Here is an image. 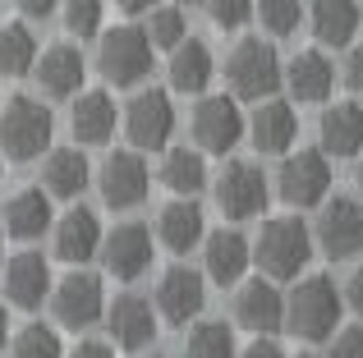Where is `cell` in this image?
<instances>
[{
	"label": "cell",
	"instance_id": "cell-1",
	"mask_svg": "<svg viewBox=\"0 0 363 358\" xmlns=\"http://www.w3.org/2000/svg\"><path fill=\"white\" fill-rule=\"evenodd\" d=\"M299 285L285 299V331L299 335L308 345H322L336 335V322L345 313V299H340L336 280L327 271H308V276H294Z\"/></svg>",
	"mask_w": 363,
	"mask_h": 358
},
{
	"label": "cell",
	"instance_id": "cell-2",
	"mask_svg": "<svg viewBox=\"0 0 363 358\" xmlns=\"http://www.w3.org/2000/svg\"><path fill=\"white\" fill-rule=\"evenodd\" d=\"M253 258L272 280L303 276L308 262H313V230L299 216H272V221H262V230H257Z\"/></svg>",
	"mask_w": 363,
	"mask_h": 358
},
{
	"label": "cell",
	"instance_id": "cell-3",
	"mask_svg": "<svg viewBox=\"0 0 363 358\" xmlns=\"http://www.w3.org/2000/svg\"><path fill=\"white\" fill-rule=\"evenodd\" d=\"M55 138V115L37 97H9L0 110V152L9 161H37Z\"/></svg>",
	"mask_w": 363,
	"mask_h": 358
},
{
	"label": "cell",
	"instance_id": "cell-4",
	"mask_svg": "<svg viewBox=\"0 0 363 358\" xmlns=\"http://www.w3.org/2000/svg\"><path fill=\"white\" fill-rule=\"evenodd\" d=\"M152 51L157 46H152L147 28H138V23H120L111 33H101V42H97L101 79L116 83V88H138L152 74Z\"/></svg>",
	"mask_w": 363,
	"mask_h": 358
},
{
	"label": "cell",
	"instance_id": "cell-5",
	"mask_svg": "<svg viewBox=\"0 0 363 358\" xmlns=\"http://www.w3.org/2000/svg\"><path fill=\"white\" fill-rule=\"evenodd\" d=\"M225 79H230L235 97L262 101V97H272V92L285 83V64H281V55H276L272 42L244 37V42L230 51V60H225Z\"/></svg>",
	"mask_w": 363,
	"mask_h": 358
},
{
	"label": "cell",
	"instance_id": "cell-6",
	"mask_svg": "<svg viewBox=\"0 0 363 358\" xmlns=\"http://www.w3.org/2000/svg\"><path fill=\"white\" fill-rule=\"evenodd\" d=\"M276 188L290 207H322L331 197V156L322 147H299V152L281 156V171H276Z\"/></svg>",
	"mask_w": 363,
	"mask_h": 358
},
{
	"label": "cell",
	"instance_id": "cell-7",
	"mask_svg": "<svg viewBox=\"0 0 363 358\" xmlns=\"http://www.w3.org/2000/svg\"><path fill=\"white\" fill-rule=\"evenodd\" d=\"M175 125H179L175 101L161 88L138 92V97L129 101V110H124V134H129V143L138 147V152H166L170 138H175Z\"/></svg>",
	"mask_w": 363,
	"mask_h": 358
},
{
	"label": "cell",
	"instance_id": "cell-8",
	"mask_svg": "<svg viewBox=\"0 0 363 358\" xmlns=\"http://www.w3.org/2000/svg\"><path fill=\"white\" fill-rule=\"evenodd\" d=\"M51 308H55V322L69 326V331H88L92 322L106 317V289H101V276L74 267L65 280L51 285Z\"/></svg>",
	"mask_w": 363,
	"mask_h": 358
},
{
	"label": "cell",
	"instance_id": "cell-9",
	"mask_svg": "<svg viewBox=\"0 0 363 358\" xmlns=\"http://www.w3.org/2000/svg\"><path fill=\"white\" fill-rule=\"evenodd\" d=\"M313 243L327 253L331 262H345L363 253V202L359 197H327L318 216V230H313Z\"/></svg>",
	"mask_w": 363,
	"mask_h": 358
},
{
	"label": "cell",
	"instance_id": "cell-10",
	"mask_svg": "<svg viewBox=\"0 0 363 358\" xmlns=\"http://www.w3.org/2000/svg\"><path fill=\"white\" fill-rule=\"evenodd\" d=\"M97 188H101V202L124 212V207H143L152 193V171L143 161V152H111L97 171Z\"/></svg>",
	"mask_w": 363,
	"mask_h": 358
},
{
	"label": "cell",
	"instance_id": "cell-11",
	"mask_svg": "<svg viewBox=\"0 0 363 358\" xmlns=\"http://www.w3.org/2000/svg\"><path fill=\"white\" fill-rule=\"evenodd\" d=\"M244 110H240V101L235 97H203L194 106V138H198V147L203 152H212V156H225V152H235V143L244 138Z\"/></svg>",
	"mask_w": 363,
	"mask_h": 358
},
{
	"label": "cell",
	"instance_id": "cell-12",
	"mask_svg": "<svg viewBox=\"0 0 363 358\" xmlns=\"http://www.w3.org/2000/svg\"><path fill=\"white\" fill-rule=\"evenodd\" d=\"M216 207L230 221H253L267 212V175L253 161H225L221 179H216Z\"/></svg>",
	"mask_w": 363,
	"mask_h": 358
},
{
	"label": "cell",
	"instance_id": "cell-13",
	"mask_svg": "<svg viewBox=\"0 0 363 358\" xmlns=\"http://www.w3.org/2000/svg\"><path fill=\"white\" fill-rule=\"evenodd\" d=\"M106 331L124 354H143L157 345V308L143 294H116L106 304Z\"/></svg>",
	"mask_w": 363,
	"mask_h": 358
},
{
	"label": "cell",
	"instance_id": "cell-14",
	"mask_svg": "<svg viewBox=\"0 0 363 358\" xmlns=\"http://www.w3.org/2000/svg\"><path fill=\"white\" fill-rule=\"evenodd\" d=\"M152 230L143 221H124L111 234H101V262L116 280H138L152 267Z\"/></svg>",
	"mask_w": 363,
	"mask_h": 358
},
{
	"label": "cell",
	"instance_id": "cell-15",
	"mask_svg": "<svg viewBox=\"0 0 363 358\" xmlns=\"http://www.w3.org/2000/svg\"><path fill=\"white\" fill-rule=\"evenodd\" d=\"M207 308V280L194 267H170L157 285V317L170 326H189Z\"/></svg>",
	"mask_w": 363,
	"mask_h": 358
},
{
	"label": "cell",
	"instance_id": "cell-16",
	"mask_svg": "<svg viewBox=\"0 0 363 358\" xmlns=\"http://www.w3.org/2000/svg\"><path fill=\"white\" fill-rule=\"evenodd\" d=\"M248 143L257 147V156H285L299 138V115H294L290 101H276V97H262L257 110L248 115L244 125Z\"/></svg>",
	"mask_w": 363,
	"mask_h": 358
},
{
	"label": "cell",
	"instance_id": "cell-17",
	"mask_svg": "<svg viewBox=\"0 0 363 358\" xmlns=\"http://www.w3.org/2000/svg\"><path fill=\"white\" fill-rule=\"evenodd\" d=\"M235 322L253 335H276L285 326V294L272 285V280H248L235 294Z\"/></svg>",
	"mask_w": 363,
	"mask_h": 358
},
{
	"label": "cell",
	"instance_id": "cell-18",
	"mask_svg": "<svg viewBox=\"0 0 363 358\" xmlns=\"http://www.w3.org/2000/svg\"><path fill=\"white\" fill-rule=\"evenodd\" d=\"M203 267H207V280H216V285H240L248 262H253V243L244 239L240 230H212L203 234Z\"/></svg>",
	"mask_w": 363,
	"mask_h": 358
},
{
	"label": "cell",
	"instance_id": "cell-19",
	"mask_svg": "<svg viewBox=\"0 0 363 358\" xmlns=\"http://www.w3.org/2000/svg\"><path fill=\"white\" fill-rule=\"evenodd\" d=\"M51 262L42 258V253H18V258H9L5 267V299L14 308H23V313H33V308H42V299L51 294Z\"/></svg>",
	"mask_w": 363,
	"mask_h": 358
},
{
	"label": "cell",
	"instance_id": "cell-20",
	"mask_svg": "<svg viewBox=\"0 0 363 358\" xmlns=\"http://www.w3.org/2000/svg\"><path fill=\"white\" fill-rule=\"evenodd\" d=\"M101 221L97 212H88V207H74V212H65L60 221H55V258L69 262V267H83V262H92L101 253Z\"/></svg>",
	"mask_w": 363,
	"mask_h": 358
},
{
	"label": "cell",
	"instance_id": "cell-21",
	"mask_svg": "<svg viewBox=\"0 0 363 358\" xmlns=\"http://www.w3.org/2000/svg\"><path fill=\"white\" fill-rule=\"evenodd\" d=\"M33 74H37V83H42L46 97H79L88 64H83L79 46L55 42V46H46V51H42V60L33 64Z\"/></svg>",
	"mask_w": 363,
	"mask_h": 358
},
{
	"label": "cell",
	"instance_id": "cell-22",
	"mask_svg": "<svg viewBox=\"0 0 363 358\" xmlns=\"http://www.w3.org/2000/svg\"><path fill=\"white\" fill-rule=\"evenodd\" d=\"M318 138L327 156H359L363 152V106L359 101H336V106L322 110L318 120Z\"/></svg>",
	"mask_w": 363,
	"mask_h": 358
},
{
	"label": "cell",
	"instance_id": "cell-23",
	"mask_svg": "<svg viewBox=\"0 0 363 358\" xmlns=\"http://www.w3.org/2000/svg\"><path fill=\"white\" fill-rule=\"evenodd\" d=\"M216 79V60L207 51V42L184 37L179 46H170V88L184 92V97H203Z\"/></svg>",
	"mask_w": 363,
	"mask_h": 358
},
{
	"label": "cell",
	"instance_id": "cell-24",
	"mask_svg": "<svg viewBox=\"0 0 363 358\" xmlns=\"http://www.w3.org/2000/svg\"><path fill=\"white\" fill-rule=\"evenodd\" d=\"M207 234V221H203V207L194 202V197H175V202L161 207L157 216V239L166 253H189L198 248Z\"/></svg>",
	"mask_w": 363,
	"mask_h": 358
},
{
	"label": "cell",
	"instance_id": "cell-25",
	"mask_svg": "<svg viewBox=\"0 0 363 358\" xmlns=\"http://www.w3.org/2000/svg\"><path fill=\"white\" fill-rule=\"evenodd\" d=\"M285 88H290V97L299 101V106L303 101H327L331 88H336V64L322 51H299L285 64Z\"/></svg>",
	"mask_w": 363,
	"mask_h": 358
},
{
	"label": "cell",
	"instance_id": "cell-26",
	"mask_svg": "<svg viewBox=\"0 0 363 358\" xmlns=\"http://www.w3.org/2000/svg\"><path fill=\"white\" fill-rule=\"evenodd\" d=\"M69 129H74V138L88 143V147L111 143V134H116V101H111V92H101V88L79 92V101H74V110H69Z\"/></svg>",
	"mask_w": 363,
	"mask_h": 358
},
{
	"label": "cell",
	"instance_id": "cell-27",
	"mask_svg": "<svg viewBox=\"0 0 363 358\" xmlns=\"http://www.w3.org/2000/svg\"><path fill=\"white\" fill-rule=\"evenodd\" d=\"M51 193L46 188H18L14 197L5 202V234H14V239L33 243L42 239L46 230H51Z\"/></svg>",
	"mask_w": 363,
	"mask_h": 358
},
{
	"label": "cell",
	"instance_id": "cell-28",
	"mask_svg": "<svg viewBox=\"0 0 363 358\" xmlns=\"http://www.w3.org/2000/svg\"><path fill=\"white\" fill-rule=\"evenodd\" d=\"M92 184V166L79 147H46L42 161V188L51 197H79Z\"/></svg>",
	"mask_w": 363,
	"mask_h": 358
},
{
	"label": "cell",
	"instance_id": "cell-29",
	"mask_svg": "<svg viewBox=\"0 0 363 358\" xmlns=\"http://www.w3.org/2000/svg\"><path fill=\"white\" fill-rule=\"evenodd\" d=\"M308 23L322 46H350L359 37L363 9H359V0H313Z\"/></svg>",
	"mask_w": 363,
	"mask_h": 358
},
{
	"label": "cell",
	"instance_id": "cell-30",
	"mask_svg": "<svg viewBox=\"0 0 363 358\" xmlns=\"http://www.w3.org/2000/svg\"><path fill=\"white\" fill-rule=\"evenodd\" d=\"M161 184L179 197H198L207 188V156L203 147H166L161 156Z\"/></svg>",
	"mask_w": 363,
	"mask_h": 358
},
{
	"label": "cell",
	"instance_id": "cell-31",
	"mask_svg": "<svg viewBox=\"0 0 363 358\" xmlns=\"http://www.w3.org/2000/svg\"><path fill=\"white\" fill-rule=\"evenodd\" d=\"M37 64V37L28 23H5L0 28V74L5 79H23V74H33Z\"/></svg>",
	"mask_w": 363,
	"mask_h": 358
},
{
	"label": "cell",
	"instance_id": "cell-32",
	"mask_svg": "<svg viewBox=\"0 0 363 358\" xmlns=\"http://www.w3.org/2000/svg\"><path fill=\"white\" fill-rule=\"evenodd\" d=\"M184 358H235L230 322H198L184 335Z\"/></svg>",
	"mask_w": 363,
	"mask_h": 358
},
{
	"label": "cell",
	"instance_id": "cell-33",
	"mask_svg": "<svg viewBox=\"0 0 363 358\" xmlns=\"http://www.w3.org/2000/svg\"><path fill=\"white\" fill-rule=\"evenodd\" d=\"M147 37L152 46H161V51H170V46H179L189 37V18H184V5H152L147 9Z\"/></svg>",
	"mask_w": 363,
	"mask_h": 358
},
{
	"label": "cell",
	"instance_id": "cell-34",
	"mask_svg": "<svg viewBox=\"0 0 363 358\" xmlns=\"http://www.w3.org/2000/svg\"><path fill=\"white\" fill-rule=\"evenodd\" d=\"M60 9H65V33L79 42L97 37L106 23V0H60Z\"/></svg>",
	"mask_w": 363,
	"mask_h": 358
},
{
	"label": "cell",
	"instance_id": "cell-35",
	"mask_svg": "<svg viewBox=\"0 0 363 358\" xmlns=\"http://www.w3.org/2000/svg\"><path fill=\"white\" fill-rule=\"evenodd\" d=\"M253 18L272 37H290L303 18V0H253Z\"/></svg>",
	"mask_w": 363,
	"mask_h": 358
},
{
	"label": "cell",
	"instance_id": "cell-36",
	"mask_svg": "<svg viewBox=\"0 0 363 358\" xmlns=\"http://www.w3.org/2000/svg\"><path fill=\"white\" fill-rule=\"evenodd\" d=\"M9 354L14 358H65V345H60V335H55L51 326L33 322V326H23V331L14 335Z\"/></svg>",
	"mask_w": 363,
	"mask_h": 358
},
{
	"label": "cell",
	"instance_id": "cell-37",
	"mask_svg": "<svg viewBox=\"0 0 363 358\" xmlns=\"http://www.w3.org/2000/svg\"><path fill=\"white\" fill-rule=\"evenodd\" d=\"M207 14H212L216 28L235 33V28H244L253 18V0H207Z\"/></svg>",
	"mask_w": 363,
	"mask_h": 358
},
{
	"label": "cell",
	"instance_id": "cell-38",
	"mask_svg": "<svg viewBox=\"0 0 363 358\" xmlns=\"http://www.w3.org/2000/svg\"><path fill=\"white\" fill-rule=\"evenodd\" d=\"M327 358H363V326H345V331L331 335Z\"/></svg>",
	"mask_w": 363,
	"mask_h": 358
},
{
	"label": "cell",
	"instance_id": "cell-39",
	"mask_svg": "<svg viewBox=\"0 0 363 358\" xmlns=\"http://www.w3.org/2000/svg\"><path fill=\"white\" fill-rule=\"evenodd\" d=\"M240 358H285V350L272 340V335H253V340L244 345V354Z\"/></svg>",
	"mask_w": 363,
	"mask_h": 358
},
{
	"label": "cell",
	"instance_id": "cell-40",
	"mask_svg": "<svg viewBox=\"0 0 363 358\" xmlns=\"http://www.w3.org/2000/svg\"><path fill=\"white\" fill-rule=\"evenodd\" d=\"M340 299H345V308H354V313L363 317V267L350 271V280H345V289H340Z\"/></svg>",
	"mask_w": 363,
	"mask_h": 358
},
{
	"label": "cell",
	"instance_id": "cell-41",
	"mask_svg": "<svg viewBox=\"0 0 363 358\" xmlns=\"http://www.w3.org/2000/svg\"><path fill=\"white\" fill-rule=\"evenodd\" d=\"M345 83L354 92H363V42L350 46V60H345Z\"/></svg>",
	"mask_w": 363,
	"mask_h": 358
},
{
	"label": "cell",
	"instance_id": "cell-42",
	"mask_svg": "<svg viewBox=\"0 0 363 358\" xmlns=\"http://www.w3.org/2000/svg\"><path fill=\"white\" fill-rule=\"evenodd\" d=\"M65 358H116V350H111V345H101V340H79Z\"/></svg>",
	"mask_w": 363,
	"mask_h": 358
},
{
	"label": "cell",
	"instance_id": "cell-43",
	"mask_svg": "<svg viewBox=\"0 0 363 358\" xmlns=\"http://www.w3.org/2000/svg\"><path fill=\"white\" fill-rule=\"evenodd\" d=\"M18 9H23L28 18H46V14L60 9V0H18Z\"/></svg>",
	"mask_w": 363,
	"mask_h": 358
},
{
	"label": "cell",
	"instance_id": "cell-44",
	"mask_svg": "<svg viewBox=\"0 0 363 358\" xmlns=\"http://www.w3.org/2000/svg\"><path fill=\"white\" fill-rule=\"evenodd\" d=\"M116 5L124 9V14H147V9L157 5V0H116Z\"/></svg>",
	"mask_w": 363,
	"mask_h": 358
},
{
	"label": "cell",
	"instance_id": "cell-45",
	"mask_svg": "<svg viewBox=\"0 0 363 358\" xmlns=\"http://www.w3.org/2000/svg\"><path fill=\"white\" fill-rule=\"evenodd\" d=\"M5 340H9V313H5V304H0V350H5Z\"/></svg>",
	"mask_w": 363,
	"mask_h": 358
},
{
	"label": "cell",
	"instance_id": "cell-46",
	"mask_svg": "<svg viewBox=\"0 0 363 358\" xmlns=\"http://www.w3.org/2000/svg\"><path fill=\"white\" fill-rule=\"evenodd\" d=\"M354 179H359V193H363V152H359V171H354Z\"/></svg>",
	"mask_w": 363,
	"mask_h": 358
},
{
	"label": "cell",
	"instance_id": "cell-47",
	"mask_svg": "<svg viewBox=\"0 0 363 358\" xmlns=\"http://www.w3.org/2000/svg\"><path fill=\"white\" fill-rule=\"evenodd\" d=\"M175 5H189V9H194V5H207V0H175Z\"/></svg>",
	"mask_w": 363,
	"mask_h": 358
},
{
	"label": "cell",
	"instance_id": "cell-48",
	"mask_svg": "<svg viewBox=\"0 0 363 358\" xmlns=\"http://www.w3.org/2000/svg\"><path fill=\"white\" fill-rule=\"evenodd\" d=\"M0 253H5V230H0Z\"/></svg>",
	"mask_w": 363,
	"mask_h": 358
},
{
	"label": "cell",
	"instance_id": "cell-49",
	"mask_svg": "<svg viewBox=\"0 0 363 358\" xmlns=\"http://www.w3.org/2000/svg\"><path fill=\"white\" fill-rule=\"evenodd\" d=\"M299 358H318V354H299Z\"/></svg>",
	"mask_w": 363,
	"mask_h": 358
}]
</instances>
